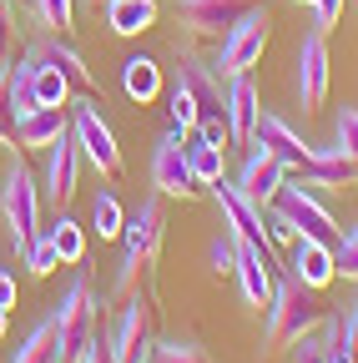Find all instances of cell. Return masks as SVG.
<instances>
[{"instance_id":"16","label":"cell","mask_w":358,"mask_h":363,"mask_svg":"<svg viewBox=\"0 0 358 363\" xmlns=\"http://www.w3.org/2000/svg\"><path fill=\"white\" fill-rule=\"evenodd\" d=\"M177 86L192 91V101L202 116H228V91H222L217 66L197 61V56H177Z\"/></svg>"},{"instance_id":"42","label":"cell","mask_w":358,"mask_h":363,"mask_svg":"<svg viewBox=\"0 0 358 363\" xmlns=\"http://www.w3.org/2000/svg\"><path fill=\"white\" fill-rule=\"evenodd\" d=\"M16 298H21L16 278H11V272H0V308H16Z\"/></svg>"},{"instance_id":"39","label":"cell","mask_w":358,"mask_h":363,"mask_svg":"<svg viewBox=\"0 0 358 363\" xmlns=\"http://www.w3.org/2000/svg\"><path fill=\"white\" fill-rule=\"evenodd\" d=\"M197 142L228 152V147H233V126H228V116H202V121H197Z\"/></svg>"},{"instance_id":"1","label":"cell","mask_w":358,"mask_h":363,"mask_svg":"<svg viewBox=\"0 0 358 363\" xmlns=\"http://www.w3.org/2000/svg\"><path fill=\"white\" fill-rule=\"evenodd\" d=\"M157 338H162L157 293H152V283H137V288L121 298L116 323L106 328V353H111V363H152Z\"/></svg>"},{"instance_id":"3","label":"cell","mask_w":358,"mask_h":363,"mask_svg":"<svg viewBox=\"0 0 358 363\" xmlns=\"http://www.w3.org/2000/svg\"><path fill=\"white\" fill-rule=\"evenodd\" d=\"M162 233H167V217H162V197H142L137 212H126V227H121V262H116V283L111 293L126 298L131 288L142 283V272L157 262V247H162Z\"/></svg>"},{"instance_id":"13","label":"cell","mask_w":358,"mask_h":363,"mask_svg":"<svg viewBox=\"0 0 358 363\" xmlns=\"http://www.w3.org/2000/svg\"><path fill=\"white\" fill-rule=\"evenodd\" d=\"M26 56H35L40 66H56L76 91H96V76H91V66H86V56L76 51V40H71V35L40 30V35L30 40V51H26Z\"/></svg>"},{"instance_id":"14","label":"cell","mask_w":358,"mask_h":363,"mask_svg":"<svg viewBox=\"0 0 358 363\" xmlns=\"http://www.w3.org/2000/svg\"><path fill=\"white\" fill-rule=\"evenodd\" d=\"M247 147H262V152H273L293 177H303L308 172V157H313V147L303 142V136L283 121V116H257V126H252V142Z\"/></svg>"},{"instance_id":"23","label":"cell","mask_w":358,"mask_h":363,"mask_svg":"<svg viewBox=\"0 0 358 363\" xmlns=\"http://www.w3.org/2000/svg\"><path fill=\"white\" fill-rule=\"evenodd\" d=\"M101 16L111 35H142L157 26V0H106Z\"/></svg>"},{"instance_id":"28","label":"cell","mask_w":358,"mask_h":363,"mask_svg":"<svg viewBox=\"0 0 358 363\" xmlns=\"http://www.w3.org/2000/svg\"><path fill=\"white\" fill-rule=\"evenodd\" d=\"M187 162H192V177L202 182V187H212V182L228 177V152H222V147L192 142V147H187Z\"/></svg>"},{"instance_id":"9","label":"cell","mask_w":358,"mask_h":363,"mask_svg":"<svg viewBox=\"0 0 358 363\" xmlns=\"http://www.w3.org/2000/svg\"><path fill=\"white\" fill-rule=\"evenodd\" d=\"M267 40H273V16H267V6H252L228 35H222V51H217V76H242L252 66H262V51Z\"/></svg>"},{"instance_id":"10","label":"cell","mask_w":358,"mask_h":363,"mask_svg":"<svg viewBox=\"0 0 358 363\" xmlns=\"http://www.w3.org/2000/svg\"><path fill=\"white\" fill-rule=\"evenodd\" d=\"M152 192L157 197H177V202H192L202 192V182L192 177V162H187V136L182 131H167L157 152H152Z\"/></svg>"},{"instance_id":"32","label":"cell","mask_w":358,"mask_h":363,"mask_svg":"<svg viewBox=\"0 0 358 363\" xmlns=\"http://www.w3.org/2000/svg\"><path fill=\"white\" fill-rule=\"evenodd\" d=\"M152 363H212V353L202 343H192V338H157Z\"/></svg>"},{"instance_id":"22","label":"cell","mask_w":358,"mask_h":363,"mask_svg":"<svg viewBox=\"0 0 358 363\" xmlns=\"http://www.w3.org/2000/svg\"><path fill=\"white\" fill-rule=\"evenodd\" d=\"M293 278L323 293L338 278V272H333V247L328 242H313V238H298V247H293Z\"/></svg>"},{"instance_id":"29","label":"cell","mask_w":358,"mask_h":363,"mask_svg":"<svg viewBox=\"0 0 358 363\" xmlns=\"http://www.w3.org/2000/svg\"><path fill=\"white\" fill-rule=\"evenodd\" d=\"M121 227H126V212H121L116 192H96V202H91V233L101 242H111V238H121Z\"/></svg>"},{"instance_id":"30","label":"cell","mask_w":358,"mask_h":363,"mask_svg":"<svg viewBox=\"0 0 358 363\" xmlns=\"http://www.w3.org/2000/svg\"><path fill=\"white\" fill-rule=\"evenodd\" d=\"M71 91H76V86H71L56 66H40V61H35V101H40V106H71Z\"/></svg>"},{"instance_id":"45","label":"cell","mask_w":358,"mask_h":363,"mask_svg":"<svg viewBox=\"0 0 358 363\" xmlns=\"http://www.w3.org/2000/svg\"><path fill=\"white\" fill-rule=\"evenodd\" d=\"M298 6H313V0H298Z\"/></svg>"},{"instance_id":"8","label":"cell","mask_w":358,"mask_h":363,"mask_svg":"<svg viewBox=\"0 0 358 363\" xmlns=\"http://www.w3.org/2000/svg\"><path fill=\"white\" fill-rule=\"evenodd\" d=\"M212 202H217V212H222V227L237 238V242H247V247H257L262 257H267V267H278V242H273V233H267V217H262V207H252L228 177L222 182H212Z\"/></svg>"},{"instance_id":"34","label":"cell","mask_w":358,"mask_h":363,"mask_svg":"<svg viewBox=\"0 0 358 363\" xmlns=\"http://www.w3.org/2000/svg\"><path fill=\"white\" fill-rule=\"evenodd\" d=\"M0 147H16V106H11V66H0Z\"/></svg>"},{"instance_id":"21","label":"cell","mask_w":358,"mask_h":363,"mask_svg":"<svg viewBox=\"0 0 358 363\" xmlns=\"http://www.w3.org/2000/svg\"><path fill=\"white\" fill-rule=\"evenodd\" d=\"M233 278H237V288H242V303H247V308H267V303H273V267H267V257H262L257 247H247V242H242Z\"/></svg>"},{"instance_id":"24","label":"cell","mask_w":358,"mask_h":363,"mask_svg":"<svg viewBox=\"0 0 358 363\" xmlns=\"http://www.w3.org/2000/svg\"><path fill=\"white\" fill-rule=\"evenodd\" d=\"M121 91L137 106H152L157 96H162V66L152 61V56H126L121 61Z\"/></svg>"},{"instance_id":"25","label":"cell","mask_w":358,"mask_h":363,"mask_svg":"<svg viewBox=\"0 0 358 363\" xmlns=\"http://www.w3.org/2000/svg\"><path fill=\"white\" fill-rule=\"evenodd\" d=\"M11 363H56V323H51V313L26 333V343L11 353Z\"/></svg>"},{"instance_id":"2","label":"cell","mask_w":358,"mask_h":363,"mask_svg":"<svg viewBox=\"0 0 358 363\" xmlns=\"http://www.w3.org/2000/svg\"><path fill=\"white\" fill-rule=\"evenodd\" d=\"M51 323H56V363H81L91 353V343L101 333V298L91 293L86 272H76L66 283L61 303L51 308Z\"/></svg>"},{"instance_id":"33","label":"cell","mask_w":358,"mask_h":363,"mask_svg":"<svg viewBox=\"0 0 358 363\" xmlns=\"http://www.w3.org/2000/svg\"><path fill=\"white\" fill-rule=\"evenodd\" d=\"M167 111H172V126L177 131H197V121H202V111H197V101H192V91L187 86H172V96H167Z\"/></svg>"},{"instance_id":"12","label":"cell","mask_w":358,"mask_h":363,"mask_svg":"<svg viewBox=\"0 0 358 363\" xmlns=\"http://www.w3.org/2000/svg\"><path fill=\"white\" fill-rule=\"evenodd\" d=\"M252 6H262V0H177V21H182V30H192V35L222 40Z\"/></svg>"},{"instance_id":"41","label":"cell","mask_w":358,"mask_h":363,"mask_svg":"<svg viewBox=\"0 0 358 363\" xmlns=\"http://www.w3.org/2000/svg\"><path fill=\"white\" fill-rule=\"evenodd\" d=\"M338 21H343V0H313V30L328 35Z\"/></svg>"},{"instance_id":"4","label":"cell","mask_w":358,"mask_h":363,"mask_svg":"<svg viewBox=\"0 0 358 363\" xmlns=\"http://www.w3.org/2000/svg\"><path fill=\"white\" fill-rule=\"evenodd\" d=\"M323 318H328V303L318 298V288L298 283L293 272H288L283 283H273V303H267V343H273V348H288V343H298L303 333L323 328Z\"/></svg>"},{"instance_id":"40","label":"cell","mask_w":358,"mask_h":363,"mask_svg":"<svg viewBox=\"0 0 358 363\" xmlns=\"http://www.w3.org/2000/svg\"><path fill=\"white\" fill-rule=\"evenodd\" d=\"M16 61V11L11 0H0V66Z\"/></svg>"},{"instance_id":"15","label":"cell","mask_w":358,"mask_h":363,"mask_svg":"<svg viewBox=\"0 0 358 363\" xmlns=\"http://www.w3.org/2000/svg\"><path fill=\"white\" fill-rule=\"evenodd\" d=\"M283 182H288V167L273 157V152H262V147H252V157L242 162V172H237V182L233 187L252 202V207H273V197L283 192Z\"/></svg>"},{"instance_id":"20","label":"cell","mask_w":358,"mask_h":363,"mask_svg":"<svg viewBox=\"0 0 358 363\" xmlns=\"http://www.w3.org/2000/svg\"><path fill=\"white\" fill-rule=\"evenodd\" d=\"M303 177L318 182L323 192H348V187H358V157H348L343 147H313Z\"/></svg>"},{"instance_id":"6","label":"cell","mask_w":358,"mask_h":363,"mask_svg":"<svg viewBox=\"0 0 358 363\" xmlns=\"http://www.w3.org/2000/svg\"><path fill=\"white\" fill-rule=\"evenodd\" d=\"M0 217L11 227V252H21L26 238L40 233V182L26 162L6 167V182H0Z\"/></svg>"},{"instance_id":"19","label":"cell","mask_w":358,"mask_h":363,"mask_svg":"<svg viewBox=\"0 0 358 363\" xmlns=\"http://www.w3.org/2000/svg\"><path fill=\"white\" fill-rule=\"evenodd\" d=\"M222 91H228V126H233V147H247V142H252V126H257V116H262L252 71L228 76V86H222Z\"/></svg>"},{"instance_id":"44","label":"cell","mask_w":358,"mask_h":363,"mask_svg":"<svg viewBox=\"0 0 358 363\" xmlns=\"http://www.w3.org/2000/svg\"><path fill=\"white\" fill-rule=\"evenodd\" d=\"M81 6H91V11H101V6H106V0H81Z\"/></svg>"},{"instance_id":"5","label":"cell","mask_w":358,"mask_h":363,"mask_svg":"<svg viewBox=\"0 0 358 363\" xmlns=\"http://www.w3.org/2000/svg\"><path fill=\"white\" fill-rule=\"evenodd\" d=\"M273 207L293 222V233H298V238L328 242V247L343 238L338 217H333L328 202H323V187H318V182H308V177H293V172H288V182H283V192L273 197Z\"/></svg>"},{"instance_id":"11","label":"cell","mask_w":358,"mask_h":363,"mask_svg":"<svg viewBox=\"0 0 358 363\" xmlns=\"http://www.w3.org/2000/svg\"><path fill=\"white\" fill-rule=\"evenodd\" d=\"M328 81H333L328 40H323V30H308L303 45H298V101H303V116H313L328 101Z\"/></svg>"},{"instance_id":"35","label":"cell","mask_w":358,"mask_h":363,"mask_svg":"<svg viewBox=\"0 0 358 363\" xmlns=\"http://www.w3.org/2000/svg\"><path fill=\"white\" fill-rule=\"evenodd\" d=\"M333 272H338V278H358V233H353V227L333 242Z\"/></svg>"},{"instance_id":"37","label":"cell","mask_w":358,"mask_h":363,"mask_svg":"<svg viewBox=\"0 0 358 363\" xmlns=\"http://www.w3.org/2000/svg\"><path fill=\"white\" fill-rule=\"evenodd\" d=\"M333 142H338L348 157H358V106H343V111H338V121H333Z\"/></svg>"},{"instance_id":"46","label":"cell","mask_w":358,"mask_h":363,"mask_svg":"<svg viewBox=\"0 0 358 363\" xmlns=\"http://www.w3.org/2000/svg\"><path fill=\"white\" fill-rule=\"evenodd\" d=\"M353 233H358V222H353Z\"/></svg>"},{"instance_id":"18","label":"cell","mask_w":358,"mask_h":363,"mask_svg":"<svg viewBox=\"0 0 358 363\" xmlns=\"http://www.w3.org/2000/svg\"><path fill=\"white\" fill-rule=\"evenodd\" d=\"M81 147H76V136L66 131L61 142L51 147V162H46V197L56 202V207H66L71 197H76V187H81Z\"/></svg>"},{"instance_id":"27","label":"cell","mask_w":358,"mask_h":363,"mask_svg":"<svg viewBox=\"0 0 358 363\" xmlns=\"http://www.w3.org/2000/svg\"><path fill=\"white\" fill-rule=\"evenodd\" d=\"M16 257H21V267L30 272V278H51V272L61 267V252H56V242H51L46 233H35V238H26Z\"/></svg>"},{"instance_id":"7","label":"cell","mask_w":358,"mask_h":363,"mask_svg":"<svg viewBox=\"0 0 358 363\" xmlns=\"http://www.w3.org/2000/svg\"><path fill=\"white\" fill-rule=\"evenodd\" d=\"M71 136H76L81 157L96 167V177H106V182H121V177H126V157H121V147H116V131L106 126V116H101L96 101H76Z\"/></svg>"},{"instance_id":"43","label":"cell","mask_w":358,"mask_h":363,"mask_svg":"<svg viewBox=\"0 0 358 363\" xmlns=\"http://www.w3.org/2000/svg\"><path fill=\"white\" fill-rule=\"evenodd\" d=\"M6 328H11V308H0V338H6Z\"/></svg>"},{"instance_id":"26","label":"cell","mask_w":358,"mask_h":363,"mask_svg":"<svg viewBox=\"0 0 358 363\" xmlns=\"http://www.w3.org/2000/svg\"><path fill=\"white\" fill-rule=\"evenodd\" d=\"M46 238L56 242V252H61V267H76V262L86 257V227H81L76 217H66V212H61V217L51 222V233H46Z\"/></svg>"},{"instance_id":"38","label":"cell","mask_w":358,"mask_h":363,"mask_svg":"<svg viewBox=\"0 0 358 363\" xmlns=\"http://www.w3.org/2000/svg\"><path fill=\"white\" fill-rule=\"evenodd\" d=\"M237 252H242V242H237L233 233H222V238L212 242V252H207V257H212V272H217V278H222V272H233V267H237Z\"/></svg>"},{"instance_id":"36","label":"cell","mask_w":358,"mask_h":363,"mask_svg":"<svg viewBox=\"0 0 358 363\" xmlns=\"http://www.w3.org/2000/svg\"><path fill=\"white\" fill-rule=\"evenodd\" d=\"M288 348H293V363H328V338H323V328L303 333V338L288 343Z\"/></svg>"},{"instance_id":"31","label":"cell","mask_w":358,"mask_h":363,"mask_svg":"<svg viewBox=\"0 0 358 363\" xmlns=\"http://www.w3.org/2000/svg\"><path fill=\"white\" fill-rule=\"evenodd\" d=\"M30 11H35L40 30L71 35V26H76V0H30Z\"/></svg>"},{"instance_id":"17","label":"cell","mask_w":358,"mask_h":363,"mask_svg":"<svg viewBox=\"0 0 358 363\" xmlns=\"http://www.w3.org/2000/svg\"><path fill=\"white\" fill-rule=\"evenodd\" d=\"M66 131H71V111L66 106H35V111L16 116V147L21 152H51Z\"/></svg>"}]
</instances>
